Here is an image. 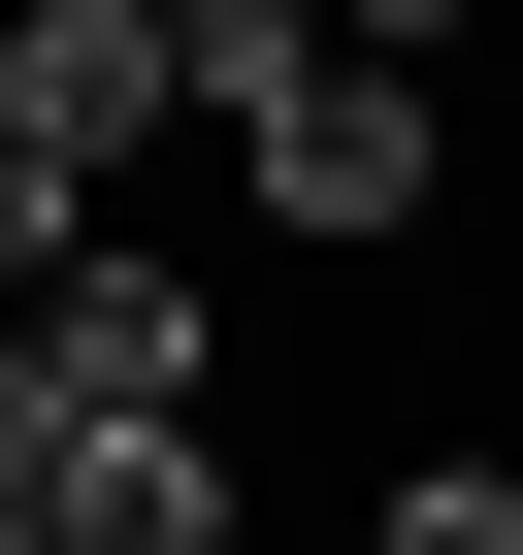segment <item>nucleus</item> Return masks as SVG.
Masks as SVG:
<instances>
[{
    "label": "nucleus",
    "instance_id": "nucleus-1",
    "mask_svg": "<svg viewBox=\"0 0 523 555\" xmlns=\"http://www.w3.org/2000/svg\"><path fill=\"white\" fill-rule=\"evenodd\" d=\"M196 131L262 164V229L295 261H360V229H425V34H295V0H196Z\"/></svg>",
    "mask_w": 523,
    "mask_h": 555
},
{
    "label": "nucleus",
    "instance_id": "nucleus-2",
    "mask_svg": "<svg viewBox=\"0 0 523 555\" xmlns=\"http://www.w3.org/2000/svg\"><path fill=\"white\" fill-rule=\"evenodd\" d=\"M0 360H34L66 425H196V392H229V295H196V261H66Z\"/></svg>",
    "mask_w": 523,
    "mask_h": 555
},
{
    "label": "nucleus",
    "instance_id": "nucleus-3",
    "mask_svg": "<svg viewBox=\"0 0 523 555\" xmlns=\"http://www.w3.org/2000/svg\"><path fill=\"white\" fill-rule=\"evenodd\" d=\"M164 99H196V0H34V34H0V131H34L66 196H99Z\"/></svg>",
    "mask_w": 523,
    "mask_h": 555
},
{
    "label": "nucleus",
    "instance_id": "nucleus-4",
    "mask_svg": "<svg viewBox=\"0 0 523 555\" xmlns=\"http://www.w3.org/2000/svg\"><path fill=\"white\" fill-rule=\"evenodd\" d=\"M66 555H229V425H99L66 457Z\"/></svg>",
    "mask_w": 523,
    "mask_h": 555
},
{
    "label": "nucleus",
    "instance_id": "nucleus-5",
    "mask_svg": "<svg viewBox=\"0 0 523 555\" xmlns=\"http://www.w3.org/2000/svg\"><path fill=\"white\" fill-rule=\"evenodd\" d=\"M360 555H523V457H393V522Z\"/></svg>",
    "mask_w": 523,
    "mask_h": 555
}]
</instances>
